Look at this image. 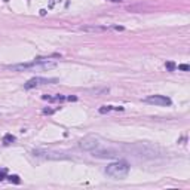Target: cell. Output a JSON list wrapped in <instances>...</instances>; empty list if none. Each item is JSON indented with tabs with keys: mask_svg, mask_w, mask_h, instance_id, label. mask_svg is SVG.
<instances>
[{
	"mask_svg": "<svg viewBox=\"0 0 190 190\" xmlns=\"http://www.w3.org/2000/svg\"><path fill=\"white\" fill-rule=\"evenodd\" d=\"M129 165L125 161H118V162H113L110 165H107L105 168V174L115 180H122L129 174Z\"/></svg>",
	"mask_w": 190,
	"mask_h": 190,
	"instance_id": "6da1fadb",
	"label": "cell"
},
{
	"mask_svg": "<svg viewBox=\"0 0 190 190\" xmlns=\"http://www.w3.org/2000/svg\"><path fill=\"white\" fill-rule=\"evenodd\" d=\"M58 79L57 77H33L28 82L24 83L25 89H33L37 86H43V85H51V83H57Z\"/></svg>",
	"mask_w": 190,
	"mask_h": 190,
	"instance_id": "7a4b0ae2",
	"label": "cell"
},
{
	"mask_svg": "<svg viewBox=\"0 0 190 190\" xmlns=\"http://www.w3.org/2000/svg\"><path fill=\"white\" fill-rule=\"evenodd\" d=\"M91 153H92V156L100 158V159H113V158H118V156H119V153H118L116 150L101 148V146L97 147V148H94V150H91Z\"/></svg>",
	"mask_w": 190,
	"mask_h": 190,
	"instance_id": "3957f363",
	"label": "cell"
},
{
	"mask_svg": "<svg viewBox=\"0 0 190 190\" xmlns=\"http://www.w3.org/2000/svg\"><path fill=\"white\" fill-rule=\"evenodd\" d=\"M33 155L37 156V158H43V159H67L68 156L62 155V153H58V151H51V150H42V148H37L33 151Z\"/></svg>",
	"mask_w": 190,
	"mask_h": 190,
	"instance_id": "277c9868",
	"label": "cell"
},
{
	"mask_svg": "<svg viewBox=\"0 0 190 190\" xmlns=\"http://www.w3.org/2000/svg\"><path fill=\"white\" fill-rule=\"evenodd\" d=\"M100 146H101L100 140L97 137H92V135H88V137H85V138H82L79 141V147L86 150V151H91V150H94V148H97Z\"/></svg>",
	"mask_w": 190,
	"mask_h": 190,
	"instance_id": "5b68a950",
	"label": "cell"
},
{
	"mask_svg": "<svg viewBox=\"0 0 190 190\" xmlns=\"http://www.w3.org/2000/svg\"><path fill=\"white\" fill-rule=\"evenodd\" d=\"M146 103L148 104H155V105H161V107H166V105H171V100L165 95H150L144 100Z\"/></svg>",
	"mask_w": 190,
	"mask_h": 190,
	"instance_id": "8992f818",
	"label": "cell"
},
{
	"mask_svg": "<svg viewBox=\"0 0 190 190\" xmlns=\"http://www.w3.org/2000/svg\"><path fill=\"white\" fill-rule=\"evenodd\" d=\"M82 31H89V33H100V31H105L107 27H100V25H83L80 27Z\"/></svg>",
	"mask_w": 190,
	"mask_h": 190,
	"instance_id": "52a82bcc",
	"label": "cell"
},
{
	"mask_svg": "<svg viewBox=\"0 0 190 190\" xmlns=\"http://www.w3.org/2000/svg\"><path fill=\"white\" fill-rule=\"evenodd\" d=\"M88 92H89V94H92V95H95V97H100V95H103V94L108 92V88H95V89H88Z\"/></svg>",
	"mask_w": 190,
	"mask_h": 190,
	"instance_id": "ba28073f",
	"label": "cell"
},
{
	"mask_svg": "<svg viewBox=\"0 0 190 190\" xmlns=\"http://www.w3.org/2000/svg\"><path fill=\"white\" fill-rule=\"evenodd\" d=\"M113 108H115V110H123V107H111V105H104V107H101L100 108V113H101V115H104V113H108L110 110H113Z\"/></svg>",
	"mask_w": 190,
	"mask_h": 190,
	"instance_id": "9c48e42d",
	"label": "cell"
},
{
	"mask_svg": "<svg viewBox=\"0 0 190 190\" xmlns=\"http://www.w3.org/2000/svg\"><path fill=\"white\" fill-rule=\"evenodd\" d=\"M15 141V137L12 135V134H6L5 137H3V144H11V143H14Z\"/></svg>",
	"mask_w": 190,
	"mask_h": 190,
	"instance_id": "30bf717a",
	"label": "cell"
},
{
	"mask_svg": "<svg viewBox=\"0 0 190 190\" xmlns=\"http://www.w3.org/2000/svg\"><path fill=\"white\" fill-rule=\"evenodd\" d=\"M6 178H8L11 183H15V184H19V183H21V180H19L18 175H8Z\"/></svg>",
	"mask_w": 190,
	"mask_h": 190,
	"instance_id": "8fae6325",
	"label": "cell"
},
{
	"mask_svg": "<svg viewBox=\"0 0 190 190\" xmlns=\"http://www.w3.org/2000/svg\"><path fill=\"white\" fill-rule=\"evenodd\" d=\"M165 65H166V68H168L169 71H174V70L177 68V65H175V62H172V61H168V62H166Z\"/></svg>",
	"mask_w": 190,
	"mask_h": 190,
	"instance_id": "7c38bea8",
	"label": "cell"
},
{
	"mask_svg": "<svg viewBox=\"0 0 190 190\" xmlns=\"http://www.w3.org/2000/svg\"><path fill=\"white\" fill-rule=\"evenodd\" d=\"M6 174H8V169H6V168H2V169H0V181L6 178Z\"/></svg>",
	"mask_w": 190,
	"mask_h": 190,
	"instance_id": "4fadbf2b",
	"label": "cell"
},
{
	"mask_svg": "<svg viewBox=\"0 0 190 190\" xmlns=\"http://www.w3.org/2000/svg\"><path fill=\"white\" fill-rule=\"evenodd\" d=\"M178 68L183 70V71H189V70H190V67H189L187 64H181V65H178Z\"/></svg>",
	"mask_w": 190,
	"mask_h": 190,
	"instance_id": "5bb4252c",
	"label": "cell"
},
{
	"mask_svg": "<svg viewBox=\"0 0 190 190\" xmlns=\"http://www.w3.org/2000/svg\"><path fill=\"white\" fill-rule=\"evenodd\" d=\"M43 113H45V115H52L54 110H52V108H45V110H43Z\"/></svg>",
	"mask_w": 190,
	"mask_h": 190,
	"instance_id": "9a60e30c",
	"label": "cell"
},
{
	"mask_svg": "<svg viewBox=\"0 0 190 190\" xmlns=\"http://www.w3.org/2000/svg\"><path fill=\"white\" fill-rule=\"evenodd\" d=\"M67 100H68V101H76V100H77V98H76V97H68Z\"/></svg>",
	"mask_w": 190,
	"mask_h": 190,
	"instance_id": "2e32d148",
	"label": "cell"
},
{
	"mask_svg": "<svg viewBox=\"0 0 190 190\" xmlns=\"http://www.w3.org/2000/svg\"><path fill=\"white\" fill-rule=\"evenodd\" d=\"M110 2H122V0H110Z\"/></svg>",
	"mask_w": 190,
	"mask_h": 190,
	"instance_id": "e0dca14e",
	"label": "cell"
}]
</instances>
